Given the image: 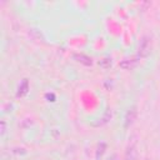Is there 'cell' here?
I'll return each instance as SVG.
<instances>
[{
    "mask_svg": "<svg viewBox=\"0 0 160 160\" xmlns=\"http://www.w3.org/2000/svg\"><path fill=\"white\" fill-rule=\"evenodd\" d=\"M111 115H112L111 109H106V111H105V114L102 115V118H101V119H99V121H98V122H95L94 125H95V126H100V125L106 124V122L111 119Z\"/></svg>",
    "mask_w": 160,
    "mask_h": 160,
    "instance_id": "obj_7",
    "label": "cell"
},
{
    "mask_svg": "<svg viewBox=\"0 0 160 160\" xmlns=\"http://www.w3.org/2000/svg\"><path fill=\"white\" fill-rule=\"evenodd\" d=\"M105 149H106V144L105 142H99L98 144V146H96V154H95V158L98 160L102 156V154L105 152Z\"/></svg>",
    "mask_w": 160,
    "mask_h": 160,
    "instance_id": "obj_8",
    "label": "cell"
},
{
    "mask_svg": "<svg viewBox=\"0 0 160 160\" xmlns=\"http://www.w3.org/2000/svg\"><path fill=\"white\" fill-rule=\"evenodd\" d=\"M6 131V122L5 121H0V134L4 135Z\"/></svg>",
    "mask_w": 160,
    "mask_h": 160,
    "instance_id": "obj_10",
    "label": "cell"
},
{
    "mask_svg": "<svg viewBox=\"0 0 160 160\" xmlns=\"http://www.w3.org/2000/svg\"><path fill=\"white\" fill-rule=\"evenodd\" d=\"M151 49H152V39L151 36L149 35H144L140 41H139V46H138V56L140 59L142 58H146L150 52H151Z\"/></svg>",
    "mask_w": 160,
    "mask_h": 160,
    "instance_id": "obj_1",
    "label": "cell"
},
{
    "mask_svg": "<svg viewBox=\"0 0 160 160\" xmlns=\"http://www.w3.org/2000/svg\"><path fill=\"white\" fill-rule=\"evenodd\" d=\"M28 91H29V80L28 79H22V81L18 86L16 96L18 98H22V96H25L28 94Z\"/></svg>",
    "mask_w": 160,
    "mask_h": 160,
    "instance_id": "obj_5",
    "label": "cell"
},
{
    "mask_svg": "<svg viewBox=\"0 0 160 160\" xmlns=\"http://www.w3.org/2000/svg\"><path fill=\"white\" fill-rule=\"evenodd\" d=\"M136 115H138L136 106L129 108V110H128L126 114H125V119H124V126H125L126 129L134 124V121H135V119H136Z\"/></svg>",
    "mask_w": 160,
    "mask_h": 160,
    "instance_id": "obj_3",
    "label": "cell"
},
{
    "mask_svg": "<svg viewBox=\"0 0 160 160\" xmlns=\"http://www.w3.org/2000/svg\"><path fill=\"white\" fill-rule=\"evenodd\" d=\"M139 61H140V58L138 55L132 56V58H128V59H124L120 61V68L124 69V70H132L135 69L138 65H139Z\"/></svg>",
    "mask_w": 160,
    "mask_h": 160,
    "instance_id": "obj_2",
    "label": "cell"
},
{
    "mask_svg": "<svg viewBox=\"0 0 160 160\" xmlns=\"http://www.w3.org/2000/svg\"><path fill=\"white\" fill-rule=\"evenodd\" d=\"M45 96H46V99H49V101H54V99H55L54 94H46Z\"/></svg>",
    "mask_w": 160,
    "mask_h": 160,
    "instance_id": "obj_11",
    "label": "cell"
},
{
    "mask_svg": "<svg viewBox=\"0 0 160 160\" xmlns=\"http://www.w3.org/2000/svg\"><path fill=\"white\" fill-rule=\"evenodd\" d=\"M124 160H136V148L134 144H131L126 148Z\"/></svg>",
    "mask_w": 160,
    "mask_h": 160,
    "instance_id": "obj_6",
    "label": "cell"
},
{
    "mask_svg": "<svg viewBox=\"0 0 160 160\" xmlns=\"http://www.w3.org/2000/svg\"><path fill=\"white\" fill-rule=\"evenodd\" d=\"M99 65H100L102 69H110L111 65H112V61H111L110 58H104V59H101V60L99 61Z\"/></svg>",
    "mask_w": 160,
    "mask_h": 160,
    "instance_id": "obj_9",
    "label": "cell"
},
{
    "mask_svg": "<svg viewBox=\"0 0 160 160\" xmlns=\"http://www.w3.org/2000/svg\"><path fill=\"white\" fill-rule=\"evenodd\" d=\"M146 160H149V159H146Z\"/></svg>",
    "mask_w": 160,
    "mask_h": 160,
    "instance_id": "obj_13",
    "label": "cell"
},
{
    "mask_svg": "<svg viewBox=\"0 0 160 160\" xmlns=\"http://www.w3.org/2000/svg\"><path fill=\"white\" fill-rule=\"evenodd\" d=\"M108 160H119V158H118V155H116V154H112Z\"/></svg>",
    "mask_w": 160,
    "mask_h": 160,
    "instance_id": "obj_12",
    "label": "cell"
},
{
    "mask_svg": "<svg viewBox=\"0 0 160 160\" xmlns=\"http://www.w3.org/2000/svg\"><path fill=\"white\" fill-rule=\"evenodd\" d=\"M72 59H74L76 62H80V64H82V65H85V66H91V65H92V59H91L90 56L82 54V52H75V54L72 55Z\"/></svg>",
    "mask_w": 160,
    "mask_h": 160,
    "instance_id": "obj_4",
    "label": "cell"
}]
</instances>
